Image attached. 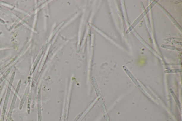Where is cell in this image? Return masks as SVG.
<instances>
[{
	"label": "cell",
	"mask_w": 182,
	"mask_h": 121,
	"mask_svg": "<svg viewBox=\"0 0 182 121\" xmlns=\"http://www.w3.org/2000/svg\"><path fill=\"white\" fill-rule=\"evenodd\" d=\"M15 72H13L10 79V82L7 88L6 95H5V98L2 110L1 113V120L0 121H4L5 113H6L7 106H8V102L9 98H10L11 91L12 88L13 84V82L15 77Z\"/></svg>",
	"instance_id": "cell-1"
},
{
	"label": "cell",
	"mask_w": 182,
	"mask_h": 121,
	"mask_svg": "<svg viewBox=\"0 0 182 121\" xmlns=\"http://www.w3.org/2000/svg\"><path fill=\"white\" fill-rule=\"evenodd\" d=\"M21 81L20 80L17 88H16L15 93L14 94L13 98H12L10 110L7 115L6 121H10L13 112L14 106H15L16 100H17L18 95V94L20 88Z\"/></svg>",
	"instance_id": "cell-2"
},
{
	"label": "cell",
	"mask_w": 182,
	"mask_h": 121,
	"mask_svg": "<svg viewBox=\"0 0 182 121\" xmlns=\"http://www.w3.org/2000/svg\"><path fill=\"white\" fill-rule=\"evenodd\" d=\"M29 87L28 86V87H27L26 88V91H25V92L24 95H23V98L22 99H21L20 104L19 108L20 110H21L22 109L23 105H24V104L25 102V101H26V99L27 97V95H28L29 91Z\"/></svg>",
	"instance_id": "cell-3"
},
{
	"label": "cell",
	"mask_w": 182,
	"mask_h": 121,
	"mask_svg": "<svg viewBox=\"0 0 182 121\" xmlns=\"http://www.w3.org/2000/svg\"><path fill=\"white\" fill-rule=\"evenodd\" d=\"M12 66H11L9 69L7 70L3 76V77H1V78L0 79V84H1L3 81L4 80L5 77H6L7 75L8 74L10 73L11 70H12Z\"/></svg>",
	"instance_id": "cell-4"
},
{
	"label": "cell",
	"mask_w": 182,
	"mask_h": 121,
	"mask_svg": "<svg viewBox=\"0 0 182 121\" xmlns=\"http://www.w3.org/2000/svg\"><path fill=\"white\" fill-rule=\"evenodd\" d=\"M31 98V95H30L29 96L28 105H27V112H28V114H29L30 113Z\"/></svg>",
	"instance_id": "cell-5"
},
{
	"label": "cell",
	"mask_w": 182,
	"mask_h": 121,
	"mask_svg": "<svg viewBox=\"0 0 182 121\" xmlns=\"http://www.w3.org/2000/svg\"><path fill=\"white\" fill-rule=\"evenodd\" d=\"M2 101H3V98H1V100H0V107H1V104H2Z\"/></svg>",
	"instance_id": "cell-6"
}]
</instances>
